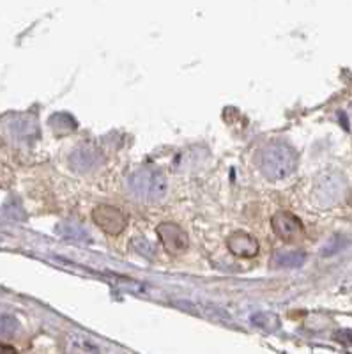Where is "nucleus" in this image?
<instances>
[{"label":"nucleus","instance_id":"f257e3e1","mask_svg":"<svg viewBox=\"0 0 352 354\" xmlns=\"http://www.w3.org/2000/svg\"><path fill=\"white\" fill-rule=\"evenodd\" d=\"M296 167V154L285 144H271L260 154V169L268 179L278 181L290 176Z\"/></svg>","mask_w":352,"mask_h":354},{"label":"nucleus","instance_id":"f03ea898","mask_svg":"<svg viewBox=\"0 0 352 354\" xmlns=\"http://www.w3.org/2000/svg\"><path fill=\"white\" fill-rule=\"evenodd\" d=\"M129 188L138 198L145 201H160L167 194V179L158 170L145 169L136 172L129 179Z\"/></svg>","mask_w":352,"mask_h":354},{"label":"nucleus","instance_id":"7ed1b4c3","mask_svg":"<svg viewBox=\"0 0 352 354\" xmlns=\"http://www.w3.org/2000/svg\"><path fill=\"white\" fill-rule=\"evenodd\" d=\"M93 220L109 236H119L126 229V225H128V218L124 216V213L117 209V207H113V205L106 204H101L98 207H94Z\"/></svg>","mask_w":352,"mask_h":354},{"label":"nucleus","instance_id":"20e7f679","mask_svg":"<svg viewBox=\"0 0 352 354\" xmlns=\"http://www.w3.org/2000/svg\"><path fill=\"white\" fill-rule=\"evenodd\" d=\"M271 225L275 234L284 241L290 243L301 238L303 234V223L296 214L288 213V211H278L275 216L271 218Z\"/></svg>","mask_w":352,"mask_h":354},{"label":"nucleus","instance_id":"39448f33","mask_svg":"<svg viewBox=\"0 0 352 354\" xmlns=\"http://www.w3.org/2000/svg\"><path fill=\"white\" fill-rule=\"evenodd\" d=\"M158 236H160L161 243H163L165 250L168 254L177 255L180 252H185L188 248V234L180 229L177 223H172V221H167V223H161L156 229Z\"/></svg>","mask_w":352,"mask_h":354},{"label":"nucleus","instance_id":"423d86ee","mask_svg":"<svg viewBox=\"0 0 352 354\" xmlns=\"http://www.w3.org/2000/svg\"><path fill=\"white\" fill-rule=\"evenodd\" d=\"M227 246L234 255H237V257H244V259L255 257V255L259 254V248H260L259 241L253 238L252 234L244 232V230H237V232H234L232 236L227 239Z\"/></svg>","mask_w":352,"mask_h":354},{"label":"nucleus","instance_id":"0eeeda50","mask_svg":"<svg viewBox=\"0 0 352 354\" xmlns=\"http://www.w3.org/2000/svg\"><path fill=\"white\" fill-rule=\"evenodd\" d=\"M304 255L301 252H277L271 259V266L275 268H297L303 264Z\"/></svg>","mask_w":352,"mask_h":354},{"label":"nucleus","instance_id":"6e6552de","mask_svg":"<svg viewBox=\"0 0 352 354\" xmlns=\"http://www.w3.org/2000/svg\"><path fill=\"white\" fill-rule=\"evenodd\" d=\"M94 158H96V154H94L93 151H85V149L76 151V153L71 156V167L75 170L93 169Z\"/></svg>","mask_w":352,"mask_h":354},{"label":"nucleus","instance_id":"1a4fd4ad","mask_svg":"<svg viewBox=\"0 0 352 354\" xmlns=\"http://www.w3.org/2000/svg\"><path fill=\"white\" fill-rule=\"evenodd\" d=\"M18 330V321L12 315L0 312V337H11Z\"/></svg>","mask_w":352,"mask_h":354},{"label":"nucleus","instance_id":"9d476101","mask_svg":"<svg viewBox=\"0 0 352 354\" xmlns=\"http://www.w3.org/2000/svg\"><path fill=\"white\" fill-rule=\"evenodd\" d=\"M57 232H59L64 239H75L76 241V239H82V234H84L85 239H89V236L84 232V230L78 229V227H75V225H71V223H62V225L57 229Z\"/></svg>","mask_w":352,"mask_h":354},{"label":"nucleus","instance_id":"9b49d317","mask_svg":"<svg viewBox=\"0 0 352 354\" xmlns=\"http://www.w3.org/2000/svg\"><path fill=\"white\" fill-rule=\"evenodd\" d=\"M275 319H278L277 315L269 314V312H260V314H257L255 317H253V322H255L257 326L266 328V330H271V328H269V321H275Z\"/></svg>","mask_w":352,"mask_h":354},{"label":"nucleus","instance_id":"f8f14e48","mask_svg":"<svg viewBox=\"0 0 352 354\" xmlns=\"http://www.w3.org/2000/svg\"><path fill=\"white\" fill-rule=\"evenodd\" d=\"M0 354H17V349L9 344H2L0 342Z\"/></svg>","mask_w":352,"mask_h":354}]
</instances>
